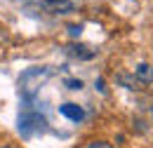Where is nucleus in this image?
Returning a JSON list of instances; mask_svg holds the SVG:
<instances>
[{
    "instance_id": "obj_1",
    "label": "nucleus",
    "mask_w": 153,
    "mask_h": 148,
    "mask_svg": "<svg viewBox=\"0 0 153 148\" xmlns=\"http://www.w3.org/2000/svg\"><path fill=\"white\" fill-rule=\"evenodd\" d=\"M45 127V118H40L38 113H24L19 115V132L24 136H31L33 132Z\"/></svg>"
},
{
    "instance_id": "obj_2",
    "label": "nucleus",
    "mask_w": 153,
    "mask_h": 148,
    "mask_svg": "<svg viewBox=\"0 0 153 148\" xmlns=\"http://www.w3.org/2000/svg\"><path fill=\"white\" fill-rule=\"evenodd\" d=\"M66 54L80 59V61H90V59H94V50H90L87 45H80V42H71V45H66Z\"/></svg>"
},
{
    "instance_id": "obj_3",
    "label": "nucleus",
    "mask_w": 153,
    "mask_h": 148,
    "mask_svg": "<svg viewBox=\"0 0 153 148\" xmlns=\"http://www.w3.org/2000/svg\"><path fill=\"white\" fill-rule=\"evenodd\" d=\"M42 7H45L47 12H52V14H68V12L76 10V5H73L71 0H47Z\"/></svg>"
},
{
    "instance_id": "obj_4",
    "label": "nucleus",
    "mask_w": 153,
    "mask_h": 148,
    "mask_svg": "<svg viewBox=\"0 0 153 148\" xmlns=\"http://www.w3.org/2000/svg\"><path fill=\"white\" fill-rule=\"evenodd\" d=\"M59 113L66 115V118L73 120V122H80V120L85 118V111H82L78 104H64V106H59Z\"/></svg>"
},
{
    "instance_id": "obj_5",
    "label": "nucleus",
    "mask_w": 153,
    "mask_h": 148,
    "mask_svg": "<svg viewBox=\"0 0 153 148\" xmlns=\"http://www.w3.org/2000/svg\"><path fill=\"white\" fill-rule=\"evenodd\" d=\"M134 78L139 80V85H151L153 82V66L151 64H139L134 68Z\"/></svg>"
},
{
    "instance_id": "obj_6",
    "label": "nucleus",
    "mask_w": 153,
    "mask_h": 148,
    "mask_svg": "<svg viewBox=\"0 0 153 148\" xmlns=\"http://www.w3.org/2000/svg\"><path fill=\"white\" fill-rule=\"evenodd\" d=\"M120 85H125L127 90H139V80L134 78V75H127V73H120L118 78H115Z\"/></svg>"
},
{
    "instance_id": "obj_7",
    "label": "nucleus",
    "mask_w": 153,
    "mask_h": 148,
    "mask_svg": "<svg viewBox=\"0 0 153 148\" xmlns=\"http://www.w3.org/2000/svg\"><path fill=\"white\" fill-rule=\"evenodd\" d=\"M87 148H113V146H111L108 141H92Z\"/></svg>"
},
{
    "instance_id": "obj_8",
    "label": "nucleus",
    "mask_w": 153,
    "mask_h": 148,
    "mask_svg": "<svg viewBox=\"0 0 153 148\" xmlns=\"http://www.w3.org/2000/svg\"><path fill=\"white\" fill-rule=\"evenodd\" d=\"M66 85H68V90H80V87H82L80 80H66Z\"/></svg>"
},
{
    "instance_id": "obj_9",
    "label": "nucleus",
    "mask_w": 153,
    "mask_h": 148,
    "mask_svg": "<svg viewBox=\"0 0 153 148\" xmlns=\"http://www.w3.org/2000/svg\"><path fill=\"white\" fill-rule=\"evenodd\" d=\"M80 31H82V26H68V33H71V38H78V36H80Z\"/></svg>"
},
{
    "instance_id": "obj_10",
    "label": "nucleus",
    "mask_w": 153,
    "mask_h": 148,
    "mask_svg": "<svg viewBox=\"0 0 153 148\" xmlns=\"http://www.w3.org/2000/svg\"><path fill=\"white\" fill-rule=\"evenodd\" d=\"M97 90H99V92H106V87H104V80H97Z\"/></svg>"
},
{
    "instance_id": "obj_11",
    "label": "nucleus",
    "mask_w": 153,
    "mask_h": 148,
    "mask_svg": "<svg viewBox=\"0 0 153 148\" xmlns=\"http://www.w3.org/2000/svg\"><path fill=\"white\" fill-rule=\"evenodd\" d=\"M0 148H12V146H7V144H2V146H0Z\"/></svg>"
},
{
    "instance_id": "obj_12",
    "label": "nucleus",
    "mask_w": 153,
    "mask_h": 148,
    "mask_svg": "<svg viewBox=\"0 0 153 148\" xmlns=\"http://www.w3.org/2000/svg\"><path fill=\"white\" fill-rule=\"evenodd\" d=\"M151 115H153V106H151Z\"/></svg>"
}]
</instances>
